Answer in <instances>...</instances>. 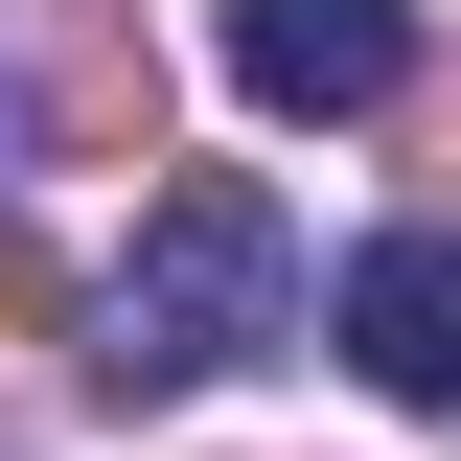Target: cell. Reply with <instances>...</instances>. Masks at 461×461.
I'll return each mask as SVG.
<instances>
[{"mask_svg":"<svg viewBox=\"0 0 461 461\" xmlns=\"http://www.w3.org/2000/svg\"><path fill=\"white\" fill-rule=\"evenodd\" d=\"M254 346H300V230L254 162H185L162 208H139V254L93 277V393H208V369H254Z\"/></svg>","mask_w":461,"mask_h":461,"instance_id":"cell-1","label":"cell"},{"mask_svg":"<svg viewBox=\"0 0 461 461\" xmlns=\"http://www.w3.org/2000/svg\"><path fill=\"white\" fill-rule=\"evenodd\" d=\"M323 346L393 415H461V230H369V254L323 277Z\"/></svg>","mask_w":461,"mask_h":461,"instance_id":"cell-2","label":"cell"},{"mask_svg":"<svg viewBox=\"0 0 461 461\" xmlns=\"http://www.w3.org/2000/svg\"><path fill=\"white\" fill-rule=\"evenodd\" d=\"M230 93L254 115H393L415 93V0H230Z\"/></svg>","mask_w":461,"mask_h":461,"instance_id":"cell-3","label":"cell"}]
</instances>
